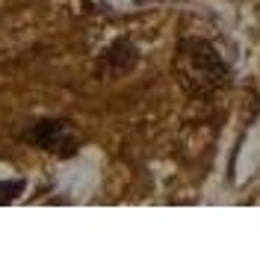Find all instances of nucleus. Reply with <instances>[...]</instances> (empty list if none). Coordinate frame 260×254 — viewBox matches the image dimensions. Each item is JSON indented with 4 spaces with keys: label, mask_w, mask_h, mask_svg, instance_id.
Listing matches in <instances>:
<instances>
[{
    "label": "nucleus",
    "mask_w": 260,
    "mask_h": 254,
    "mask_svg": "<svg viewBox=\"0 0 260 254\" xmlns=\"http://www.w3.org/2000/svg\"><path fill=\"white\" fill-rule=\"evenodd\" d=\"M21 192H24V180H6V183H0V204H9Z\"/></svg>",
    "instance_id": "4"
},
{
    "label": "nucleus",
    "mask_w": 260,
    "mask_h": 254,
    "mask_svg": "<svg viewBox=\"0 0 260 254\" xmlns=\"http://www.w3.org/2000/svg\"><path fill=\"white\" fill-rule=\"evenodd\" d=\"M21 139L36 145V148H42V151H50L56 157H74L77 148H80L77 130L68 121H59V118H42V121H36V124H30V130L21 133Z\"/></svg>",
    "instance_id": "2"
},
{
    "label": "nucleus",
    "mask_w": 260,
    "mask_h": 254,
    "mask_svg": "<svg viewBox=\"0 0 260 254\" xmlns=\"http://www.w3.org/2000/svg\"><path fill=\"white\" fill-rule=\"evenodd\" d=\"M136 59H139V50L130 45L127 39H121V42H115L113 48L104 53V68L110 71V74H124V71H130L133 65H136Z\"/></svg>",
    "instance_id": "3"
},
{
    "label": "nucleus",
    "mask_w": 260,
    "mask_h": 254,
    "mask_svg": "<svg viewBox=\"0 0 260 254\" xmlns=\"http://www.w3.org/2000/svg\"><path fill=\"white\" fill-rule=\"evenodd\" d=\"M175 74L189 95L207 98L231 83V68L222 53L204 39H183L175 50Z\"/></svg>",
    "instance_id": "1"
}]
</instances>
